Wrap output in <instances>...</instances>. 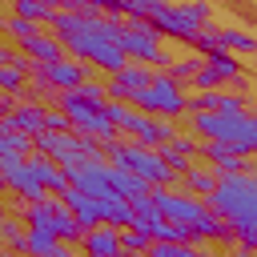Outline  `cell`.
Returning <instances> with one entry per match:
<instances>
[{"label":"cell","instance_id":"obj_1","mask_svg":"<svg viewBox=\"0 0 257 257\" xmlns=\"http://www.w3.org/2000/svg\"><path fill=\"white\" fill-rule=\"evenodd\" d=\"M209 4H165V0H124V20H145L169 40H193L209 28Z\"/></svg>","mask_w":257,"mask_h":257},{"label":"cell","instance_id":"obj_2","mask_svg":"<svg viewBox=\"0 0 257 257\" xmlns=\"http://www.w3.org/2000/svg\"><path fill=\"white\" fill-rule=\"evenodd\" d=\"M108 165L137 173L153 193H157V189H177V185H181V177L169 169V161H165L157 149H145V145H137V141H128V137H120V141L108 145Z\"/></svg>","mask_w":257,"mask_h":257},{"label":"cell","instance_id":"obj_3","mask_svg":"<svg viewBox=\"0 0 257 257\" xmlns=\"http://www.w3.org/2000/svg\"><path fill=\"white\" fill-rule=\"evenodd\" d=\"M4 32H8V44H16V48H20L32 64H40V68L60 64V60L68 56L52 28H40V24H32V20L16 16V12H8V16H4Z\"/></svg>","mask_w":257,"mask_h":257},{"label":"cell","instance_id":"obj_4","mask_svg":"<svg viewBox=\"0 0 257 257\" xmlns=\"http://www.w3.org/2000/svg\"><path fill=\"white\" fill-rule=\"evenodd\" d=\"M20 217H24L28 229L52 233V237L64 241V245H80V241H84V229H80L76 213L64 205V197H44V201H36V205H24Z\"/></svg>","mask_w":257,"mask_h":257},{"label":"cell","instance_id":"obj_5","mask_svg":"<svg viewBox=\"0 0 257 257\" xmlns=\"http://www.w3.org/2000/svg\"><path fill=\"white\" fill-rule=\"evenodd\" d=\"M133 108H141L145 116H161V120H177V116H189V88L177 84L165 68H157L153 84L145 92L133 96Z\"/></svg>","mask_w":257,"mask_h":257},{"label":"cell","instance_id":"obj_6","mask_svg":"<svg viewBox=\"0 0 257 257\" xmlns=\"http://www.w3.org/2000/svg\"><path fill=\"white\" fill-rule=\"evenodd\" d=\"M225 221H257V169L221 177L217 197L209 201Z\"/></svg>","mask_w":257,"mask_h":257},{"label":"cell","instance_id":"obj_7","mask_svg":"<svg viewBox=\"0 0 257 257\" xmlns=\"http://www.w3.org/2000/svg\"><path fill=\"white\" fill-rule=\"evenodd\" d=\"M116 40H120V48H124V56L133 64H145V68H153V64L169 68L173 64L169 52H165L161 32L153 24H145V20H116Z\"/></svg>","mask_w":257,"mask_h":257},{"label":"cell","instance_id":"obj_8","mask_svg":"<svg viewBox=\"0 0 257 257\" xmlns=\"http://www.w3.org/2000/svg\"><path fill=\"white\" fill-rule=\"evenodd\" d=\"M153 205L161 209L165 221L185 225V229H193V233H197V229L205 225V217L213 213L209 201H197V197H189V193H181V189H157V193H153Z\"/></svg>","mask_w":257,"mask_h":257},{"label":"cell","instance_id":"obj_9","mask_svg":"<svg viewBox=\"0 0 257 257\" xmlns=\"http://www.w3.org/2000/svg\"><path fill=\"white\" fill-rule=\"evenodd\" d=\"M197 56H213V52H229V56H257V36L245 28H229V24H209L197 40H193Z\"/></svg>","mask_w":257,"mask_h":257},{"label":"cell","instance_id":"obj_10","mask_svg":"<svg viewBox=\"0 0 257 257\" xmlns=\"http://www.w3.org/2000/svg\"><path fill=\"white\" fill-rule=\"evenodd\" d=\"M0 173H4V189H8L12 201H20V205H36V201L48 197V189L36 181L32 165L20 161V157H0Z\"/></svg>","mask_w":257,"mask_h":257},{"label":"cell","instance_id":"obj_11","mask_svg":"<svg viewBox=\"0 0 257 257\" xmlns=\"http://www.w3.org/2000/svg\"><path fill=\"white\" fill-rule=\"evenodd\" d=\"M153 76H157V68H145V64H128V68H120L116 76H104L108 100H124V104H133V96L145 92V88L153 84Z\"/></svg>","mask_w":257,"mask_h":257},{"label":"cell","instance_id":"obj_12","mask_svg":"<svg viewBox=\"0 0 257 257\" xmlns=\"http://www.w3.org/2000/svg\"><path fill=\"white\" fill-rule=\"evenodd\" d=\"M0 133H24V137H44L48 133V104L32 100V104H20L12 116L0 120Z\"/></svg>","mask_w":257,"mask_h":257},{"label":"cell","instance_id":"obj_13","mask_svg":"<svg viewBox=\"0 0 257 257\" xmlns=\"http://www.w3.org/2000/svg\"><path fill=\"white\" fill-rule=\"evenodd\" d=\"M44 80H48L56 92H76V88H84V84H88V80H96V76H92V68H88V64H80V60L64 56L60 64H48V68H44Z\"/></svg>","mask_w":257,"mask_h":257},{"label":"cell","instance_id":"obj_14","mask_svg":"<svg viewBox=\"0 0 257 257\" xmlns=\"http://www.w3.org/2000/svg\"><path fill=\"white\" fill-rule=\"evenodd\" d=\"M161 157L169 161V169H173L177 177H185V173H189V169L201 161V141H197L193 133H177V137H173V141L161 149Z\"/></svg>","mask_w":257,"mask_h":257},{"label":"cell","instance_id":"obj_15","mask_svg":"<svg viewBox=\"0 0 257 257\" xmlns=\"http://www.w3.org/2000/svg\"><path fill=\"white\" fill-rule=\"evenodd\" d=\"M181 193H189V197H197V201H213L217 197V189H221V173L209 165V161H197L185 177H181V185H177Z\"/></svg>","mask_w":257,"mask_h":257},{"label":"cell","instance_id":"obj_16","mask_svg":"<svg viewBox=\"0 0 257 257\" xmlns=\"http://www.w3.org/2000/svg\"><path fill=\"white\" fill-rule=\"evenodd\" d=\"M189 112H249L245 96L241 92H229V88H217V92H197L189 96Z\"/></svg>","mask_w":257,"mask_h":257},{"label":"cell","instance_id":"obj_17","mask_svg":"<svg viewBox=\"0 0 257 257\" xmlns=\"http://www.w3.org/2000/svg\"><path fill=\"white\" fill-rule=\"evenodd\" d=\"M80 253H84V257H124L120 229H112V225H100V229L84 233V241H80Z\"/></svg>","mask_w":257,"mask_h":257},{"label":"cell","instance_id":"obj_18","mask_svg":"<svg viewBox=\"0 0 257 257\" xmlns=\"http://www.w3.org/2000/svg\"><path fill=\"white\" fill-rule=\"evenodd\" d=\"M64 205L76 213V221H80L84 233H92V229L104 225V213H100V201H96V197H88V193H80V189H68V193H64Z\"/></svg>","mask_w":257,"mask_h":257},{"label":"cell","instance_id":"obj_19","mask_svg":"<svg viewBox=\"0 0 257 257\" xmlns=\"http://www.w3.org/2000/svg\"><path fill=\"white\" fill-rule=\"evenodd\" d=\"M24 257H76V253H72V245L56 241L52 233L28 229V245H24Z\"/></svg>","mask_w":257,"mask_h":257},{"label":"cell","instance_id":"obj_20","mask_svg":"<svg viewBox=\"0 0 257 257\" xmlns=\"http://www.w3.org/2000/svg\"><path fill=\"white\" fill-rule=\"evenodd\" d=\"M112 193H116L120 201H133V205H137V201H145V197H153V189H149L137 173L116 169V165H112Z\"/></svg>","mask_w":257,"mask_h":257},{"label":"cell","instance_id":"obj_21","mask_svg":"<svg viewBox=\"0 0 257 257\" xmlns=\"http://www.w3.org/2000/svg\"><path fill=\"white\" fill-rule=\"evenodd\" d=\"M100 213H104V225H112V229H133V225H137V209H133V201L108 197V201H100Z\"/></svg>","mask_w":257,"mask_h":257},{"label":"cell","instance_id":"obj_22","mask_svg":"<svg viewBox=\"0 0 257 257\" xmlns=\"http://www.w3.org/2000/svg\"><path fill=\"white\" fill-rule=\"evenodd\" d=\"M0 237H4V253H20V257H24V245H28V225H24V217L8 213V217L0 221Z\"/></svg>","mask_w":257,"mask_h":257},{"label":"cell","instance_id":"obj_23","mask_svg":"<svg viewBox=\"0 0 257 257\" xmlns=\"http://www.w3.org/2000/svg\"><path fill=\"white\" fill-rule=\"evenodd\" d=\"M12 12H16V16H24V20H32V24H48V28H52V20L60 16V8H56V4H48V0H16V4H12Z\"/></svg>","mask_w":257,"mask_h":257},{"label":"cell","instance_id":"obj_24","mask_svg":"<svg viewBox=\"0 0 257 257\" xmlns=\"http://www.w3.org/2000/svg\"><path fill=\"white\" fill-rule=\"evenodd\" d=\"M0 157H36V137H24V133H0Z\"/></svg>","mask_w":257,"mask_h":257},{"label":"cell","instance_id":"obj_25","mask_svg":"<svg viewBox=\"0 0 257 257\" xmlns=\"http://www.w3.org/2000/svg\"><path fill=\"white\" fill-rule=\"evenodd\" d=\"M201 64H205V56H197V52H189V56H181V60H173L165 72L177 80V84H185V88H193V80H197V72H201Z\"/></svg>","mask_w":257,"mask_h":257},{"label":"cell","instance_id":"obj_26","mask_svg":"<svg viewBox=\"0 0 257 257\" xmlns=\"http://www.w3.org/2000/svg\"><path fill=\"white\" fill-rule=\"evenodd\" d=\"M149 257H217L213 249H197V245H153Z\"/></svg>","mask_w":257,"mask_h":257},{"label":"cell","instance_id":"obj_27","mask_svg":"<svg viewBox=\"0 0 257 257\" xmlns=\"http://www.w3.org/2000/svg\"><path fill=\"white\" fill-rule=\"evenodd\" d=\"M233 237H237V249L257 253V221H233Z\"/></svg>","mask_w":257,"mask_h":257},{"label":"cell","instance_id":"obj_28","mask_svg":"<svg viewBox=\"0 0 257 257\" xmlns=\"http://www.w3.org/2000/svg\"><path fill=\"white\" fill-rule=\"evenodd\" d=\"M48 133H76L72 128V116L64 108H56V104H48Z\"/></svg>","mask_w":257,"mask_h":257},{"label":"cell","instance_id":"obj_29","mask_svg":"<svg viewBox=\"0 0 257 257\" xmlns=\"http://www.w3.org/2000/svg\"><path fill=\"white\" fill-rule=\"evenodd\" d=\"M249 153L257 157V112H253V128H249Z\"/></svg>","mask_w":257,"mask_h":257},{"label":"cell","instance_id":"obj_30","mask_svg":"<svg viewBox=\"0 0 257 257\" xmlns=\"http://www.w3.org/2000/svg\"><path fill=\"white\" fill-rule=\"evenodd\" d=\"M229 257H257V253H249V249H233Z\"/></svg>","mask_w":257,"mask_h":257},{"label":"cell","instance_id":"obj_31","mask_svg":"<svg viewBox=\"0 0 257 257\" xmlns=\"http://www.w3.org/2000/svg\"><path fill=\"white\" fill-rule=\"evenodd\" d=\"M253 72H257V60H253Z\"/></svg>","mask_w":257,"mask_h":257}]
</instances>
